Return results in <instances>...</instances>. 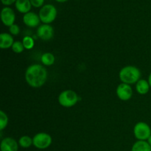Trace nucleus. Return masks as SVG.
<instances>
[{
	"label": "nucleus",
	"mask_w": 151,
	"mask_h": 151,
	"mask_svg": "<svg viewBox=\"0 0 151 151\" xmlns=\"http://www.w3.org/2000/svg\"><path fill=\"white\" fill-rule=\"evenodd\" d=\"M32 141H33V145L36 148L44 150L48 148L51 145L52 139L50 134L42 132L35 134L32 138Z\"/></svg>",
	"instance_id": "423d86ee"
},
{
	"label": "nucleus",
	"mask_w": 151,
	"mask_h": 151,
	"mask_svg": "<svg viewBox=\"0 0 151 151\" xmlns=\"http://www.w3.org/2000/svg\"><path fill=\"white\" fill-rule=\"evenodd\" d=\"M150 88V86L149 84L148 81H146L145 79L139 80L136 84V89L137 91L140 94H146L148 93L149 90Z\"/></svg>",
	"instance_id": "4468645a"
},
{
	"label": "nucleus",
	"mask_w": 151,
	"mask_h": 151,
	"mask_svg": "<svg viewBox=\"0 0 151 151\" xmlns=\"http://www.w3.org/2000/svg\"><path fill=\"white\" fill-rule=\"evenodd\" d=\"M56 1H58V2H60V3H63V2H66V1H67L68 0H55Z\"/></svg>",
	"instance_id": "b1692460"
},
{
	"label": "nucleus",
	"mask_w": 151,
	"mask_h": 151,
	"mask_svg": "<svg viewBox=\"0 0 151 151\" xmlns=\"http://www.w3.org/2000/svg\"><path fill=\"white\" fill-rule=\"evenodd\" d=\"M1 19L3 24L10 27V26L14 24L16 20L14 10L10 7H4L1 11Z\"/></svg>",
	"instance_id": "0eeeda50"
},
{
	"label": "nucleus",
	"mask_w": 151,
	"mask_h": 151,
	"mask_svg": "<svg viewBox=\"0 0 151 151\" xmlns=\"http://www.w3.org/2000/svg\"><path fill=\"white\" fill-rule=\"evenodd\" d=\"M147 142H148V144L149 145H150L151 146V136H150V137H149V138H148V139H147Z\"/></svg>",
	"instance_id": "a878e982"
},
{
	"label": "nucleus",
	"mask_w": 151,
	"mask_h": 151,
	"mask_svg": "<svg viewBox=\"0 0 151 151\" xmlns=\"http://www.w3.org/2000/svg\"><path fill=\"white\" fill-rule=\"evenodd\" d=\"M134 134L138 140L146 141L151 136V128L146 122H139L134 126Z\"/></svg>",
	"instance_id": "39448f33"
},
{
	"label": "nucleus",
	"mask_w": 151,
	"mask_h": 151,
	"mask_svg": "<svg viewBox=\"0 0 151 151\" xmlns=\"http://www.w3.org/2000/svg\"><path fill=\"white\" fill-rule=\"evenodd\" d=\"M12 50L15 53H22L24 50L23 43L21 41H15L12 46Z\"/></svg>",
	"instance_id": "aec40b11"
},
{
	"label": "nucleus",
	"mask_w": 151,
	"mask_h": 151,
	"mask_svg": "<svg viewBox=\"0 0 151 151\" xmlns=\"http://www.w3.org/2000/svg\"><path fill=\"white\" fill-rule=\"evenodd\" d=\"M37 35L43 41H49L54 36V29L50 24H41L37 29Z\"/></svg>",
	"instance_id": "1a4fd4ad"
},
{
	"label": "nucleus",
	"mask_w": 151,
	"mask_h": 151,
	"mask_svg": "<svg viewBox=\"0 0 151 151\" xmlns=\"http://www.w3.org/2000/svg\"><path fill=\"white\" fill-rule=\"evenodd\" d=\"M32 6L34 7H42L44 6V0H30Z\"/></svg>",
	"instance_id": "4be33fe9"
},
{
	"label": "nucleus",
	"mask_w": 151,
	"mask_h": 151,
	"mask_svg": "<svg viewBox=\"0 0 151 151\" xmlns=\"http://www.w3.org/2000/svg\"><path fill=\"white\" fill-rule=\"evenodd\" d=\"M55 58L54 55L51 52H45L41 55V60L43 64L45 66H52L55 63Z\"/></svg>",
	"instance_id": "dca6fc26"
},
{
	"label": "nucleus",
	"mask_w": 151,
	"mask_h": 151,
	"mask_svg": "<svg viewBox=\"0 0 151 151\" xmlns=\"http://www.w3.org/2000/svg\"><path fill=\"white\" fill-rule=\"evenodd\" d=\"M78 95L72 90H65L58 96L59 104L65 108H71L75 106L78 102Z\"/></svg>",
	"instance_id": "20e7f679"
},
{
	"label": "nucleus",
	"mask_w": 151,
	"mask_h": 151,
	"mask_svg": "<svg viewBox=\"0 0 151 151\" xmlns=\"http://www.w3.org/2000/svg\"><path fill=\"white\" fill-rule=\"evenodd\" d=\"M15 7L16 10L24 15L30 12L32 8V4L30 0H17L15 3Z\"/></svg>",
	"instance_id": "ddd939ff"
},
{
	"label": "nucleus",
	"mask_w": 151,
	"mask_h": 151,
	"mask_svg": "<svg viewBox=\"0 0 151 151\" xmlns=\"http://www.w3.org/2000/svg\"><path fill=\"white\" fill-rule=\"evenodd\" d=\"M148 83H149V84H150V88H151V73L150 74V75H149V78H148Z\"/></svg>",
	"instance_id": "393cba45"
},
{
	"label": "nucleus",
	"mask_w": 151,
	"mask_h": 151,
	"mask_svg": "<svg viewBox=\"0 0 151 151\" xmlns=\"http://www.w3.org/2000/svg\"><path fill=\"white\" fill-rule=\"evenodd\" d=\"M23 22L29 27H36L40 24L41 19L38 14L34 12H29L24 15Z\"/></svg>",
	"instance_id": "9d476101"
},
{
	"label": "nucleus",
	"mask_w": 151,
	"mask_h": 151,
	"mask_svg": "<svg viewBox=\"0 0 151 151\" xmlns=\"http://www.w3.org/2000/svg\"><path fill=\"white\" fill-rule=\"evenodd\" d=\"M16 1H17V0H1V3H2L4 5H6V7L14 4V3H16Z\"/></svg>",
	"instance_id": "5701e85b"
},
{
	"label": "nucleus",
	"mask_w": 151,
	"mask_h": 151,
	"mask_svg": "<svg viewBox=\"0 0 151 151\" xmlns=\"http://www.w3.org/2000/svg\"><path fill=\"white\" fill-rule=\"evenodd\" d=\"M58 11L56 7L53 4H47L43 6L39 10V16L41 22L44 24H50L55 20L57 17Z\"/></svg>",
	"instance_id": "7ed1b4c3"
},
{
	"label": "nucleus",
	"mask_w": 151,
	"mask_h": 151,
	"mask_svg": "<svg viewBox=\"0 0 151 151\" xmlns=\"http://www.w3.org/2000/svg\"><path fill=\"white\" fill-rule=\"evenodd\" d=\"M19 145L23 148H28L32 145H33V141L29 136H23L19 140Z\"/></svg>",
	"instance_id": "f3484780"
},
{
	"label": "nucleus",
	"mask_w": 151,
	"mask_h": 151,
	"mask_svg": "<svg viewBox=\"0 0 151 151\" xmlns=\"http://www.w3.org/2000/svg\"><path fill=\"white\" fill-rule=\"evenodd\" d=\"M47 71L40 64L30 65L25 72V80L29 86L33 88H40L47 80Z\"/></svg>",
	"instance_id": "f257e3e1"
},
{
	"label": "nucleus",
	"mask_w": 151,
	"mask_h": 151,
	"mask_svg": "<svg viewBox=\"0 0 151 151\" xmlns=\"http://www.w3.org/2000/svg\"><path fill=\"white\" fill-rule=\"evenodd\" d=\"M1 151H18L19 145L18 142L11 137H6L3 139L0 145Z\"/></svg>",
	"instance_id": "9b49d317"
},
{
	"label": "nucleus",
	"mask_w": 151,
	"mask_h": 151,
	"mask_svg": "<svg viewBox=\"0 0 151 151\" xmlns=\"http://www.w3.org/2000/svg\"><path fill=\"white\" fill-rule=\"evenodd\" d=\"M9 31H10V34L11 35H18L20 32V27L17 24H14L9 27Z\"/></svg>",
	"instance_id": "412c9836"
},
{
	"label": "nucleus",
	"mask_w": 151,
	"mask_h": 151,
	"mask_svg": "<svg viewBox=\"0 0 151 151\" xmlns=\"http://www.w3.org/2000/svg\"><path fill=\"white\" fill-rule=\"evenodd\" d=\"M14 40L11 34L2 32L0 35V48L2 50H6L12 47Z\"/></svg>",
	"instance_id": "f8f14e48"
},
{
	"label": "nucleus",
	"mask_w": 151,
	"mask_h": 151,
	"mask_svg": "<svg viewBox=\"0 0 151 151\" xmlns=\"http://www.w3.org/2000/svg\"><path fill=\"white\" fill-rule=\"evenodd\" d=\"M131 151H151V146L147 141L138 140L133 145Z\"/></svg>",
	"instance_id": "2eb2a0df"
},
{
	"label": "nucleus",
	"mask_w": 151,
	"mask_h": 151,
	"mask_svg": "<svg viewBox=\"0 0 151 151\" xmlns=\"http://www.w3.org/2000/svg\"><path fill=\"white\" fill-rule=\"evenodd\" d=\"M22 43H23L24 49H26V50H31V49L33 48L34 45H35L34 39L30 36L24 37L23 40H22Z\"/></svg>",
	"instance_id": "a211bd4d"
},
{
	"label": "nucleus",
	"mask_w": 151,
	"mask_h": 151,
	"mask_svg": "<svg viewBox=\"0 0 151 151\" xmlns=\"http://www.w3.org/2000/svg\"><path fill=\"white\" fill-rule=\"evenodd\" d=\"M117 97L122 101H128L132 97L133 89L129 84L122 83L117 86L116 90Z\"/></svg>",
	"instance_id": "6e6552de"
},
{
	"label": "nucleus",
	"mask_w": 151,
	"mask_h": 151,
	"mask_svg": "<svg viewBox=\"0 0 151 151\" xmlns=\"http://www.w3.org/2000/svg\"><path fill=\"white\" fill-rule=\"evenodd\" d=\"M119 79L123 83L134 84L138 82L141 77V72L134 66H127L122 68L119 74Z\"/></svg>",
	"instance_id": "f03ea898"
},
{
	"label": "nucleus",
	"mask_w": 151,
	"mask_h": 151,
	"mask_svg": "<svg viewBox=\"0 0 151 151\" xmlns=\"http://www.w3.org/2000/svg\"><path fill=\"white\" fill-rule=\"evenodd\" d=\"M8 124V117L6 113L3 111H0V130L2 131L7 127Z\"/></svg>",
	"instance_id": "6ab92c4d"
}]
</instances>
